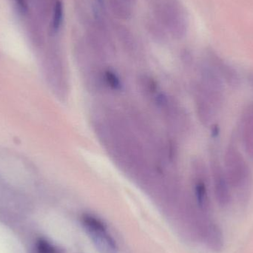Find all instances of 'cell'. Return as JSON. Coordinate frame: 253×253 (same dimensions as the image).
Instances as JSON below:
<instances>
[{
    "instance_id": "9c48e42d",
    "label": "cell",
    "mask_w": 253,
    "mask_h": 253,
    "mask_svg": "<svg viewBox=\"0 0 253 253\" xmlns=\"http://www.w3.org/2000/svg\"><path fill=\"white\" fill-rule=\"evenodd\" d=\"M105 78H106V81L108 82V84L113 88L117 90L121 87L120 80L117 76L114 74V73L111 72V71H107L105 74Z\"/></svg>"
},
{
    "instance_id": "8fae6325",
    "label": "cell",
    "mask_w": 253,
    "mask_h": 253,
    "mask_svg": "<svg viewBox=\"0 0 253 253\" xmlns=\"http://www.w3.org/2000/svg\"><path fill=\"white\" fill-rule=\"evenodd\" d=\"M249 82L250 83H251V86H252V87L253 88V74H250Z\"/></svg>"
},
{
    "instance_id": "277c9868",
    "label": "cell",
    "mask_w": 253,
    "mask_h": 253,
    "mask_svg": "<svg viewBox=\"0 0 253 253\" xmlns=\"http://www.w3.org/2000/svg\"><path fill=\"white\" fill-rule=\"evenodd\" d=\"M239 126L244 148L249 157L253 159V102L247 104L242 110Z\"/></svg>"
},
{
    "instance_id": "30bf717a",
    "label": "cell",
    "mask_w": 253,
    "mask_h": 253,
    "mask_svg": "<svg viewBox=\"0 0 253 253\" xmlns=\"http://www.w3.org/2000/svg\"><path fill=\"white\" fill-rule=\"evenodd\" d=\"M16 2L22 10L25 11L27 10V4L25 0H16Z\"/></svg>"
},
{
    "instance_id": "3957f363",
    "label": "cell",
    "mask_w": 253,
    "mask_h": 253,
    "mask_svg": "<svg viewBox=\"0 0 253 253\" xmlns=\"http://www.w3.org/2000/svg\"><path fill=\"white\" fill-rule=\"evenodd\" d=\"M212 174L217 200L221 205H227L230 200L231 186L226 176L224 167L217 159L212 161Z\"/></svg>"
},
{
    "instance_id": "8992f818",
    "label": "cell",
    "mask_w": 253,
    "mask_h": 253,
    "mask_svg": "<svg viewBox=\"0 0 253 253\" xmlns=\"http://www.w3.org/2000/svg\"><path fill=\"white\" fill-rule=\"evenodd\" d=\"M196 199L200 208H204L206 205L208 199V191H207L206 184L202 179L199 180L196 184L195 187Z\"/></svg>"
},
{
    "instance_id": "ba28073f",
    "label": "cell",
    "mask_w": 253,
    "mask_h": 253,
    "mask_svg": "<svg viewBox=\"0 0 253 253\" xmlns=\"http://www.w3.org/2000/svg\"><path fill=\"white\" fill-rule=\"evenodd\" d=\"M62 18H63V5L60 1H57L55 4L54 14H53V31H58L62 24Z\"/></svg>"
},
{
    "instance_id": "5b68a950",
    "label": "cell",
    "mask_w": 253,
    "mask_h": 253,
    "mask_svg": "<svg viewBox=\"0 0 253 253\" xmlns=\"http://www.w3.org/2000/svg\"><path fill=\"white\" fill-rule=\"evenodd\" d=\"M211 68L219 76L224 84L233 88L240 86L241 77L237 71L215 53L211 54Z\"/></svg>"
},
{
    "instance_id": "52a82bcc",
    "label": "cell",
    "mask_w": 253,
    "mask_h": 253,
    "mask_svg": "<svg viewBox=\"0 0 253 253\" xmlns=\"http://www.w3.org/2000/svg\"><path fill=\"white\" fill-rule=\"evenodd\" d=\"M36 251L37 253H62L57 247L52 245L44 239H40L36 243Z\"/></svg>"
},
{
    "instance_id": "6da1fadb",
    "label": "cell",
    "mask_w": 253,
    "mask_h": 253,
    "mask_svg": "<svg viewBox=\"0 0 253 253\" xmlns=\"http://www.w3.org/2000/svg\"><path fill=\"white\" fill-rule=\"evenodd\" d=\"M223 167L232 187H242L249 179L251 171L246 159L233 143H230L226 149Z\"/></svg>"
},
{
    "instance_id": "7a4b0ae2",
    "label": "cell",
    "mask_w": 253,
    "mask_h": 253,
    "mask_svg": "<svg viewBox=\"0 0 253 253\" xmlns=\"http://www.w3.org/2000/svg\"><path fill=\"white\" fill-rule=\"evenodd\" d=\"M82 223L99 253H118V247L115 240L109 234L106 225L100 219L90 214H84L82 217Z\"/></svg>"
}]
</instances>
